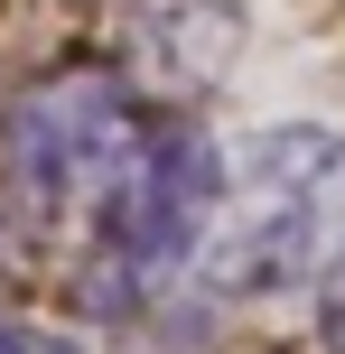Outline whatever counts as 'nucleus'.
I'll list each match as a JSON object with an SVG mask.
<instances>
[{
	"instance_id": "4",
	"label": "nucleus",
	"mask_w": 345,
	"mask_h": 354,
	"mask_svg": "<svg viewBox=\"0 0 345 354\" xmlns=\"http://www.w3.org/2000/svg\"><path fill=\"white\" fill-rule=\"evenodd\" d=\"M0 354H84V345L56 336V326H0Z\"/></svg>"
},
{
	"instance_id": "3",
	"label": "nucleus",
	"mask_w": 345,
	"mask_h": 354,
	"mask_svg": "<svg viewBox=\"0 0 345 354\" xmlns=\"http://www.w3.org/2000/svg\"><path fill=\"white\" fill-rule=\"evenodd\" d=\"M140 37H149V75H131V84H215L224 66H234V0H149L140 10Z\"/></svg>"
},
{
	"instance_id": "2",
	"label": "nucleus",
	"mask_w": 345,
	"mask_h": 354,
	"mask_svg": "<svg viewBox=\"0 0 345 354\" xmlns=\"http://www.w3.org/2000/svg\"><path fill=\"white\" fill-rule=\"evenodd\" d=\"M187 280L205 299H327L345 280V131H252L224 149Z\"/></svg>"
},
{
	"instance_id": "1",
	"label": "nucleus",
	"mask_w": 345,
	"mask_h": 354,
	"mask_svg": "<svg viewBox=\"0 0 345 354\" xmlns=\"http://www.w3.org/2000/svg\"><path fill=\"white\" fill-rule=\"evenodd\" d=\"M159 131L168 122L149 112V93L112 66H56L19 84V103L0 112V214L37 252H66L75 270H93Z\"/></svg>"
},
{
	"instance_id": "5",
	"label": "nucleus",
	"mask_w": 345,
	"mask_h": 354,
	"mask_svg": "<svg viewBox=\"0 0 345 354\" xmlns=\"http://www.w3.org/2000/svg\"><path fill=\"white\" fill-rule=\"evenodd\" d=\"M317 308H327V354H345V280H336V289H327Z\"/></svg>"
}]
</instances>
